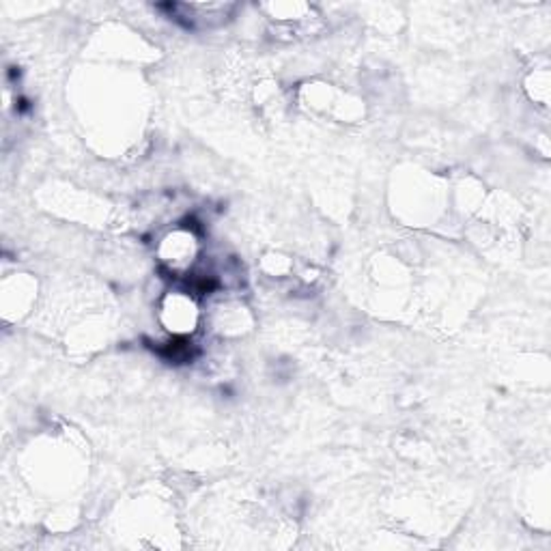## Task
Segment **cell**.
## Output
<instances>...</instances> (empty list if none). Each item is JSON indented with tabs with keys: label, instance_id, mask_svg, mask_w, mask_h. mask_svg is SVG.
<instances>
[{
	"label": "cell",
	"instance_id": "cell-1",
	"mask_svg": "<svg viewBox=\"0 0 551 551\" xmlns=\"http://www.w3.org/2000/svg\"><path fill=\"white\" fill-rule=\"evenodd\" d=\"M162 321L168 332L175 336L192 334L196 321H199V310H196L192 298L183 293L166 295L164 304H162Z\"/></svg>",
	"mask_w": 551,
	"mask_h": 551
},
{
	"label": "cell",
	"instance_id": "cell-2",
	"mask_svg": "<svg viewBox=\"0 0 551 551\" xmlns=\"http://www.w3.org/2000/svg\"><path fill=\"white\" fill-rule=\"evenodd\" d=\"M192 246H194L192 235H188V233L171 235L164 243V263L171 265L172 270H179V265H182L185 259L192 261V254H194Z\"/></svg>",
	"mask_w": 551,
	"mask_h": 551
}]
</instances>
